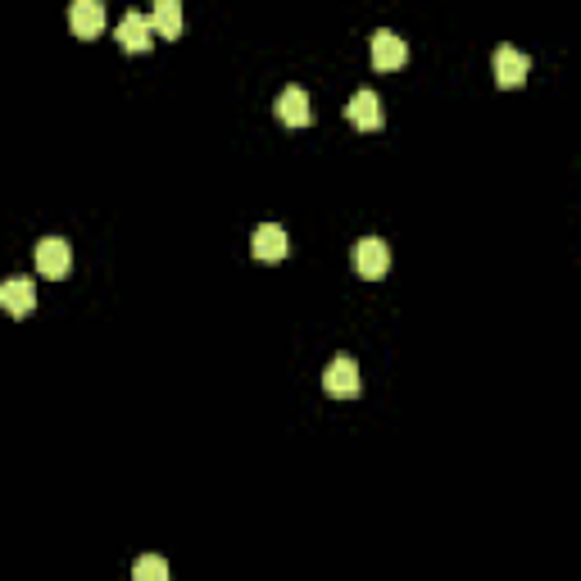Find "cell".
<instances>
[{
	"label": "cell",
	"instance_id": "1",
	"mask_svg": "<svg viewBox=\"0 0 581 581\" xmlns=\"http://www.w3.org/2000/svg\"><path fill=\"white\" fill-rule=\"evenodd\" d=\"M114 37H119V46L128 50V55H146V50L155 46V19L141 10H128L119 19V28H114Z\"/></svg>",
	"mask_w": 581,
	"mask_h": 581
},
{
	"label": "cell",
	"instance_id": "2",
	"mask_svg": "<svg viewBox=\"0 0 581 581\" xmlns=\"http://www.w3.org/2000/svg\"><path fill=\"white\" fill-rule=\"evenodd\" d=\"M350 264H355L359 277L377 282V277H386V268H391V250H386L382 237H364V241H355V250H350Z\"/></svg>",
	"mask_w": 581,
	"mask_h": 581
},
{
	"label": "cell",
	"instance_id": "3",
	"mask_svg": "<svg viewBox=\"0 0 581 581\" xmlns=\"http://www.w3.org/2000/svg\"><path fill=\"white\" fill-rule=\"evenodd\" d=\"M359 386H364V377H359V364L350 355H336L332 364H327V373H323L327 395H336V400H355Z\"/></svg>",
	"mask_w": 581,
	"mask_h": 581
},
{
	"label": "cell",
	"instance_id": "4",
	"mask_svg": "<svg viewBox=\"0 0 581 581\" xmlns=\"http://www.w3.org/2000/svg\"><path fill=\"white\" fill-rule=\"evenodd\" d=\"M32 259H37V273H41V277H50V282L69 277V268H73V250H69V241H60V237L37 241Z\"/></svg>",
	"mask_w": 581,
	"mask_h": 581
},
{
	"label": "cell",
	"instance_id": "5",
	"mask_svg": "<svg viewBox=\"0 0 581 581\" xmlns=\"http://www.w3.org/2000/svg\"><path fill=\"white\" fill-rule=\"evenodd\" d=\"M404 64H409V41L391 28L373 32V69L395 73V69H404Z\"/></svg>",
	"mask_w": 581,
	"mask_h": 581
},
{
	"label": "cell",
	"instance_id": "6",
	"mask_svg": "<svg viewBox=\"0 0 581 581\" xmlns=\"http://www.w3.org/2000/svg\"><path fill=\"white\" fill-rule=\"evenodd\" d=\"M250 255H255L259 264H282V259L291 255V237H286L277 223H264V227H255V237H250Z\"/></svg>",
	"mask_w": 581,
	"mask_h": 581
},
{
	"label": "cell",
	"instance_id": "7",
	"mask_svg": "<svg viewBox=\"0 0 581 581\" xmlns=\"http://www.w3.org/2000/svg\"><path fill=\"white\" fill-rule=\"evenodd\" d=\"M69 28L78 41H96L105 32V5L100 0H73L69 5Z\"/></svg>",
	"mask_w": 581,
	"mask_h": 581
},
{
	"label": "cell",
	"instance_id": "8",
	"mask_svg": "<svg viewBox=\"0 0 581 581\" xmlns=\"http://www.w3.org/2000/svg\"><path fill=\"white\" fill-rule=\"evenodd\" d=\"M527 69H532V60H527L518 46H495V82H500L504 91L522 87V82H527Z\"/></svg>",
	"mask_w": 581,
	"mask_h": 581
},
{
	"label": "cell",
	"instance_id": "9",
	"mask_svg": "<svg viewBox=\"0 0 581 581\" xmlns=\"http://www.w3.org/2000/svg\"><path fill=\"white\" fill-rule=\"evenodd\" d=\"M345 119L355 123L359 132H377L382 128V100H377V91H355L350 96V105H345Z\"/></svg>",
	"mask_w": 581,
	"mask_h": 581
},
{
	"label": "cell",
	"instance_id": "10",
	"mask_svg": "<svg viewBox=\"0 0 581 581\" xmlns=\"http://www.w3.org/2000/svg\"><path fill=\"white\" fill-rule=\"evenodd\" d=\"M277 119L286 123V128H309V119H314V114H309V96H305V87H286L282 96H277Z\"/></svg>",
	"mask_w": 581,
	"mask_h": 581
},
{
	"label": "cell",
	"instance_id": "11",
	"mask_svg": "<svg viewBox=\"0 0 581 581\" xmlns=\"http://www.w3.org/2000/svg\"><path fill=\"white\" fill-rule=\"evenodd\" d=\"M0 305L10 309L14 318L32 314V309H37V286H32L28 277H10V282L0 286Z\"/></svg>",
	"mask_w": 581,
	"mask_h": 581
},
{
	"label": "cell",
	"instance_id": "12",
	"mask_svg": "<svg viewBox=\"0 0 581 581\" xmlns=\"http://www.w3.org/2000/svg\"><path fill=\"white\" fill-rule=\"evenodd\" d=\"M150 19H155V37L182 41V28H187V19H182V0H159L155 10H150Z\"/></svg>",
	"mask_w": 581,
	"mask_h": 581
},
{
	"label": "cell",
	"instance_id": "13",
	"mask_svg": "<svg viewBox=\"0 0 581 581\" xmlns=\"http://www.w3.org/2000/svg\"><path fill=\"white\" fill-rule=\"evenodd\" d=\"M132 577H137V581H164V577H168V563L155 559V554H146V559H137Z\"/></svg>",
	"mask_w": 581,
	"mask_h": 581
}]
</instances>
